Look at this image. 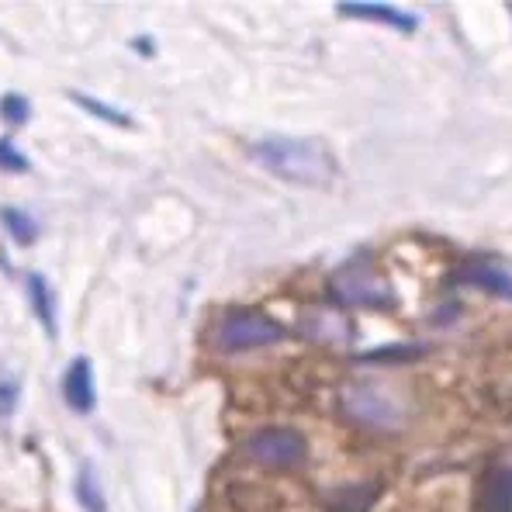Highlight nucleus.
<instances>
[{
    "label": "nucleus",
    "instance_id": "9b49d317",
    "mask_svg": "<svg viewBox=\"0 0 512 512\" xmlns=\"http://www.w3.org/2000/svg\"><path fill=\"white\" fill-rule=\"evenodd\" d=\"M25 288H28V298H32L35 315H39V322L49 329V336H52V333H56V301H52L49 284H45L42 274H28Z\"/></svg>",
    "mask_w": 512,
    "mask_h": 512
},
{
    "label": "nucleus",
    "instance_id": "6e6552de",
    "mask_svg": "<svg viewBox=\"0 0 512 512\" xmlns=\"http://www.w3.org/2000/svg\"><path fill=\"white\" fill-rule=\"evenodd\" d=\"M478 512H512V468H488L478 485Z\"/></svg>",
    "mask_w": 512,
    "mask_h": 512
},
{
    "label": "nucleus",
    "instance_id": "39448f33",
    "mask_svg": "<svg viewBox=\"0 0 512 512\" xmlns=\"http://www.w3.org/2000/svg\"><path fill=\"white\" fill-rule=\"evenodd\" d=\"M246 450H250V457H256L260 464H267V468H295L301 457H305V436L295 433V429L270 426V429L253 433Z\"/></svg>",
    "mask_w": 512,
    "mask_h": 512
},
{
    "label": "nucleus",
    "instance_id": "f3484780",
    "mask_svg": "<svg viewBox=\"0 0 512 512\" xmlns=\"http://www.w3.org/2000/svg\"><path fill=\"white\" fill-rule=\"evenodd\" d=\"M419 346H391V350H374V353H367L364 360H412V357H419Z\"/></svg>",
    "mask_w": 512,
    "mask_h": 512
},
{
    "label": "nucleus",
    "instance_id": "dca6fc26",
    "mask_svg": "<svg viewBox=\"0 0 512 512\" xmlns=\"http://www.w3.org/2000/svg\"><path fill=\"white\" fill-rule=\"evenodd\" d=\"M32 163H28L25 153L11 146V139H0V170H11V173H25Z\"/></svg>",
    "mask_w": 512,
    "mask_h": 512
},
{
    "label": "nucleus",
    "instance_id": "ddd939ff",
    "mask_svg": "<svg viewBox=\"0 0 512 512\" xmlns=\"http://www.w3.org/2000/svg\"><path fill=\"white\" fill-rule=\"evenodd\" d=\"M0 222L7 225V232H11V239H14V243H21V246H28L35 236H39V229H35L32 215L18 212V208H4V212H0Z\"/></svg>",
    "mask_w": 512,
    "mask_h": 512
},
{
    "label": "nucleus",
    "instance_id": "a211bd4d",
    "mask_svg": "<svg viewBox=\"0 0 512 512\" xmlns=\"http://www.w3.org/2000/svg\"><path fill=\"white\" fill-rule=\"evenodd\" d=\"M14 405H18V384L4 381V384H0V419L11 416Z\"/></svg>",
    "mask_w": 512,
    "mask_h": 512
},
{
    "label": "nucleus",
    "instance_id": "7ed1b4c3",
    "mask_svg": "<svg viewBox=\"0 0 512 512\" xmlns=\"http://www.w3.org/2000/svg\"><path fill=\"white\" fill-rule=\"evenodd\" d=\"M329 291L340 305H364V308H381L395 301V291H391L388 277L378 270V263L367 253H357L343 263V267L333 270L329 277Z\"/></svg>",
    "mask_w": 512,
    "mask_h": 512
},
{
    "label": "nucleus",
    "instance_id": "f257e3e1",
    "mask_svg": "<svg viewBox=\"0 0 512 512\" xmlns=\"http://www.w3.org/2000/svg\"><path fill=\"white\" fill-rule=\"evenodd\" d=\"M253 160L267 167L274 177L301 187H329L340 173L333 149L322 139H301V135H270L253 142Z\"/></svg>",
    "mask_w": 512,
    "mask_h": 512
},
{
    "label": "nucleus",
    "instance_id": "f8f14e48",
    "mask_svg": "<svg viewBox=\"0 0 512 512\" xmlns=\"http://www.w3.org/2000/svg\"><path fill=\"white\" fill-rule=\"evenodd\" d=\"M73 492H77V502L84 506L87 512H104L108 509V502H104V492L101 485H97V474H94V464H84L77 474V485H73Z\"/></svg>",
    "mask_w": 512,
    "mask_h": 512
},
{
    "label": "nucleus",
    "instance_id": "2eb2a0df",
    "mask_svg": "<svg viewBox=\"0 0 512 512\" xmlns=\"http://www.w3.org/2000/svg\"><path fill=\"white\" fill-rule=\"evenodd\" d=\"M28 101L21 94H4L0 97V115H4V122L11 125H25L28 122Z\"/></svg>",
    "mask_w": 512,
    "mask_h": 512
},
{
    "label": "nucleus",
    "instance_id": "f03ea898",
    "mask_svg": "<svg viewBox=\"0 0 512 512\" xmlns=\"http://www.w3.org/2000/svg\"><path fill=\"white\" fill-rule=\"evenodd\" d=\"M340 409L346 419L367 429H402L405 402L398 391L378 381H346L340 388Z\"/></svg>",
    "mask_w": 512,
    "mask_h": 512
},
{
    "label": "nucleus",
    "instance_id": "423d86ee",
    "mask_svg": "<svg viewBox=\"0 0 512 512\" xmlns=\"http://www.w3.org/2000/svg\"><path fill=\"white\" fill-rule=\"evenodd\" d=\"M63 395H66V405L73 412H90L97 402V391H94V367H90L87 357H77L70 364L63 378Z\"/></svg>",
    "mask_w": 512,
    "mask_h": 512
},
{
    "label": "nucleus",
    "instance_id": "4468645a",
    "mask_svg": "<svg viewBox=\"0 0 512 512\" xmlns=\"http://www.w3.org/2000/svg\"><path fill=\"white\" fill-rule=\"evenodd\" d=\"M70 101H77L80 108H87L94 118H104V122H111V125H128V118L122 115V111H115V108H108V104H101V101H94V97H87V94H70Z\"/></svg>",
    "mask_w": 512,
    "mask_h": 512
},
{
    "label": "nucleus",
    "instance_id": "0eeeda50",
    "mask_svg": "<svg viewBox=\"0 0 512 512\" xmlns=\"http://www.w3.org/2000/svg\"><path fill=\"white\" fill-rule=\"evenodd\" d=\"M301 329L315 340H326V343H346L353 336L350 319L340 312V308H312V312L301 319Z\"/></svg>",
    "mask_w": 512,
    "mask_h": 512
},
{
    "label": "nucleus",
    "instance_id": "20e7f679",
    "mask_svg": "<svg viewBox=\"0 0 512 512\" xmlns=\"http://www.w3.org/2000/svg\"><path fill=\"white\" fill-rule=\"evenodd\" d=\"M281 340H284L281 322L256 312V308H232V312H225V319L218 322V346L229 353L260 350V346H274Z\"/></svg>",
    "mask_w": 512,
    "mask_h": 512
},
{
    "label": "nucleus",
    "instance_id": "1a4fd4ad",
    "mask_svg": "<svg viewBox=\"0 0 512 512\" xmlns=\"http://www.w3.org/2000/svg\"><path fill=\"white\" fill-rule=\"evenodd\" d=\"M454 277H457V281H464V284H474V288L492 291V295L512 298V277L506 274V270L495 267V263H488V260H474V263H468V267L457 270Z\"/></svg>",
    "mask_w": 512,
    "mask_h": 512
},
{
    "label": "nucleus",
    "instance_id": "9d476101",
    "mask_svg": "<svg viewBox=\"0 0 512 512\" xmlns=\"http://www.w3.org/2000/svg\"><path fill=\"white\" fill-rule=\"evenodd\" d=\"M343 14L350 18H360V21H381V25H391L395 32H416L419 21L412 14L398 11V7H388V4H340Z\"/></svg>",
    "mask_w": 512,
    "mask_h": 512
}]
</instances>
